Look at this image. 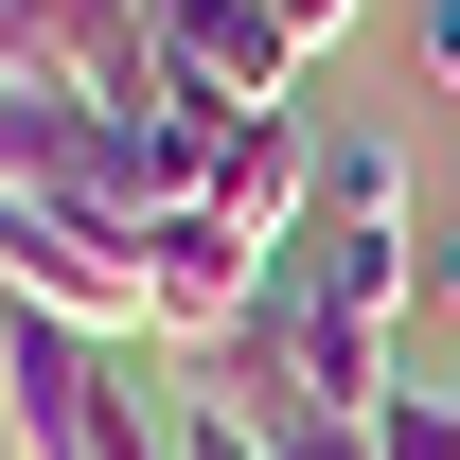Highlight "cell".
Returning <instances> with one entry per match:
<instances>
[{
    "mask_svg": "<svg viewBox=\"0 0 460 460\" xmlns=\"http://www.w3.org/2000/svg\"><path fill=\"white\" fill-rule=\"evenodd\" d=\"M0 195H36V213H107V230L177 213L160 160H142V124L71 107V89H18V71H0Z\"/></svg>",
    "mask_w": 460,
    "mask_h": 460,
    "instance_id": "6da1fadb",
    "label": "cell"
},
{
    "mask_svg": "<svg viewBox=\"0 0 460 460\" xmlns=\"http://www.w3.org/2000/svg\"><path fill=\"white\" fill-rule=\"evenodd\" d=\"M372 460H460V407H443V390H407L390 425H372Z\"/></svg>",
    "mask_w": 460,
    "mask_h": 460,
    "instance_id": "52a82bcc",
    "label": "cell"
},
{
    "mask_svg": "<svg viewBox=\"0 0 460 460\" xmlns=\"http://www.w3.org/2000/svg\"><path fill=\"white\" fill-rule=\"evenodd\" d=\"M319 230H407V160L354 124V142H319Z\"/></svg>",
    "mask_w": 460,
    "mask_h": 460,
    "instance_id": "8992f818",
    "label": "cell"
},
{
    "mask_svg": "<svg viewBox=\"0 0 460 460\" xmlns=\"http://www.w3.org/2000/svg\"><path fill=\"white\" fill-rule=\"evenodd\" d=\"M0 71L142 124V107H160V0H0Z\"/></svg>",
    "mask_w": 460,
    "mask_h": 460,
    "instance_id": "3957f363",
    "label": "cell"
},
{
    "mask_svg": "<svg viewBox=\"0 0 460 460\" xmlns=\"http://www.w3.org/2000/svg\"><path fill=\"white\" fill-rule=\"evenodd\" d=\"M319 36H284L266 0H160V107H213V124H266L301 107Z\"/></svg>",
    "mask_w": 460,
    "mask_h": 460,
    "instance_id": "277c9868",
    "label": "cell"
},
{
    "mask_svg": "<svg viewBox=\"0 0 460 460\" xmlns=\"http://www.w3.org/2000/svg\"><path fill=\"white\" fill-rule=\"evenodd\" d=\"M0 301H36V319H71V337H160V301H142V248H124L107 213H36V195H0Z\"/></svg>",
    "mask_w": 460,
    "mask_h": 460,
    "instance_id": "7a4b0ae2",
    "label": "cell"
},
{
    "mask_svg": "<svg viewBox=\"0 0 460 460\" xmlns=\"http://www.w3.org/2000/svg\"><path fill=\"white\" fill-rule=\"evenodd\" d=\"M407 54H425V89H460V0H425V18H407Z\"/></svg>",
    "mask_w": 460,
    "mask_h": 460,
    "instance_id": "ba28073f",
    "label": "cell"
},
{
    "mask_svg": "<svg viewBox=\"0 0 460 460\" xmlns=\"http://www.w3.org/2000/svg\"><path fill=\"white\" fill-rule=\"evenodd\" d=\"M425 301H443V319H460V230H425Z\"/></svg>",
    "mask_w": 460,
    "mask_h": 460,
    "instance_id": "30bf717a",
    "label": "cell"
},
{
    "mask_svg": "<svg viewBox=\"0 0 460 460\" xmlns=\"http://www.w3.org/2000/svg\"><path fill=\"white\" fill-rule=\"evenodd\" d=\"M284 284H319L337 319H390V301H425V230H301Z\"/></svg>",
    "mask_w": 460,
    "mask_h": 460,
    "instance_id": "5b68a950",
    "label": "cell"
},
{
    "mask_svg": "<svg viewBox=\"0 0 460 460\" xmlns=\"http://www.w3.org/2000/svg\"><path fill=\"white\" fill-rule=\"evenodd\" d=\"M266 18H284V36H319V54H337L354 18H372V0H266Z\"/></svg>",
    "mask_w": 460,
    "mask_h": 460,
    "instance_id": "9c48e42d",
    "label": "cell"
}]
</instances>
